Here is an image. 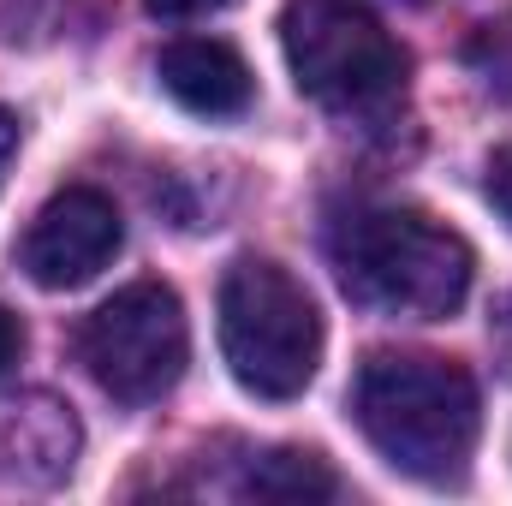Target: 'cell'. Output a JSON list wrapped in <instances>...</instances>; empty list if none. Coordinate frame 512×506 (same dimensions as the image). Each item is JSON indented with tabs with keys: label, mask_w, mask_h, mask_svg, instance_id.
Wrapping results in <instances>:
<instances>
[{
	"label": "cell",
	"mask_w": 512,
	"mask_h": 506,
	"mask_svg": "<svg viewBox=\"0 0 512 506\" xmlns=\"http://www.w3.org/2000/svg\"><path fill=\"white\" fill-rule=\"evenodd\" d=\"M352 417L387 465L417 483H459L483 429L471 370L423 352H376L352 381Z\"/></svg>",
	"instance_id": "1"
},
{
	"label": "cell",
	"mask_w": 512,
	"mask_h": 506,
	"mask_svg": "<svg viewBox=\"0 0 512 506\" xmlns=\"http://www.w3.org/2000/svg\"><path fill=\"white\" fill-rule=\"evenodd\" d=\"M471 245L417 209H358L334 233V274L352 304L441 322L471 292Z\"/></svg>",
	"instance_id": "2"
},
{
	"label": "cell",
	"mask_w": 512,
	"mask_h": 506,
	"mask_svg": "<svg viewBox=\"0 0 512 506\" xmlns=\"http://www.w3.org/2000/svg\"><path fill=\"white\" fill-rule=\"evenodd\" d=\"M221 358L256 399H298L322 364V310L268 256H239L221 280Z\"/></svg>",
	"instance_id": "3"
},
{
	"label": "cell",
	"mask_w": 512,
	"mask_h": 506,
	"mask_svg": "<svg viewBox=\"0 0 512 506\" xmlns=\"http://www.w3.org/2000/svg\"><path fill=\"white\" fill-rule=\"evenodd\" d=\"M280 48L298 90L334 114H370L405 90V48L352 0H292Z\"/></svg>",
	"instance_id": "4"
},
{
	"label": "cell",
	"mask_w": 512,
	"mask_h": 506,
	"mask_svg": "<svg viewBox=\"0 0 512 506\" xmlns=\"http://www.w3.org/2000/svg\"><path fill=\"white\" fill-rule=\"evenodd\" d=\"M78 358L108 399L155 405L161 393L179 387L185 358H191V328H185L179 292L161 280H137L126 292H114L108 304H96L84 316Z\"/></svg>",
	"instance_id": "5"
},
{
	"label": "cell",
	"mask_w": 512,
	"mask_h": 506,
	"mask_svg": "<svg viewBox=\"0 0 512 506\" xmlns=\"http://www.w3.org/2000/svg\"><path fill=\"white\" fill-rule=\"evenodd\" d=\"M120 251V209L90 191V185H66L60 197L42 203V215L24 233V274L48 292H72L84 280H96Z\"/></svg>",
	"instance_id": "6"
},
{
	"label": "cell",
	"mask_w": 512,
	"mask_h": 506,
	"mask_svg": "<svg viewBox=\"0 0 512 506\" xmlns=\"http://www.w3.org/2000/svg\"><path fill=\"white\" fill-rule=\"evenodd\" d=\"M167 96L203 120H227V114H245L251 108V66L233 42L221 36H179L161 48L155 60Z\"/></svg>",
	"instance_id": "7"
},
{
	"label": "cell",
	"mask_w": 512,
	"mask_h": 506,
	"mask_svg": "<svg viewBox=\"0 0 512 506\" xmlns=\"http://www.w3.org/2000/svg\"><path fill=\"white\" fill-rule=\"evenodd\" d=\"M78 453V423L54 399H12L0 405V477L18 483H54L72 471Z\"/></svg>",
	"instance_id": "8"
},
{
	"label": "cell",
	"mask_w": 512,
	"mask_h": 506,
	"mask_svg": "<svg viewBox=\"0 0 512 506\" xmlns=\"http://www.w3.org/2000/svg\"><path fill=\"white\" fill-rule=\"evenodd\" d=\"M334 471L322 453H298V447H280V453H262L251 465V495L256 501H322L334 495Z\"/></svg>",
	"instance_id": "9"
},
{
	"label": "cell",
	"mask_w": 512,
	"mask_h": 506,
	"mask_svg": "<svg viewBox=\"0 0 512 506\" xmlns=\"http://www.w3.org/2000/svg\"><path fill=\"white\" fill-rule=\"evenodd\" d=\"M489 203L501 209V221H512V143L507 149H495V161H489Z\"/></svg>",
	"instance_id": "10"
},
{
	"label": "cell",
	"mask_w": 512,
	"mask_h": 506,
	"mask_svg": "<svg viewBox=\"0 0 512 506\" xmlns=\"http://www.w3.org/2000/svg\"><path fill=\"white\" fill-rule=\"evenodd\" d=\"M155 18H209V12H221V6H233V0H143Z\"/></svg>",
	"instance_id": "11"
},
{
	"label": "cell",
	"mask_w": 512,
	"mask_h": 506,
	"mask_svg": "<svg viewBox=\"0 0 512 506\" xmlns=\"http://www.w3.org/2000/svg\"><path fill=\"white\" fill-rule=\"evenodd\" d=\"M18 352H24V322L0 304V370H12V364H18Z\"/></svg>",
	"instance_id": "12"
},
{
	"label": "cell",
	"mask_w": 512,
	"mask_h": 506,
	"mask_svg": "<svg viewBox=\"0 0 512 506\" xmlns=\"http://www.w3.org/2000/svg\"><path fill=\"white\" fill-rule=\"evenodd\" d=\"M12 155H18V114H12V108H0V179H6Z\"/></svg>",
	"instance_id": "13"
}]
</instances>
